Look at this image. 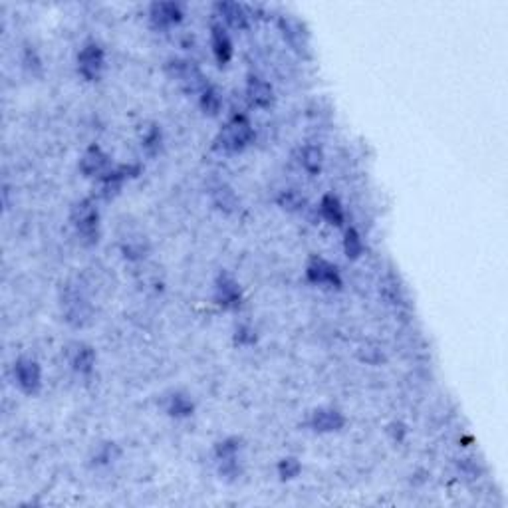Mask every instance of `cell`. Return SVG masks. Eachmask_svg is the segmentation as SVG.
<instances>
[{
    "instance_id": "obj_4",
    "label": "cell",
    "mask_w": 508,
    "mask_h": 508,
    "mask_svg": "<svg viewBox=\"0 0 508 508\" xmlns=\"http://www.w3.org/2000/svg\"><path fill=\"white\" fill-rule=\"evenodd\" d=\"M15 375L20 389L26 393H36L40 388V365L32 359H18L15 363Z\"/></svg>"
},
{
    "instance_id": "obj_5",
    "label": "cell",
    "mask_w": 508,
    "mask_h": 508,
    "mask_svg": "<svg viewBox=\"0 0 508 508\" xmlns=\"http://www.w3.org/2000/svg\"><path fill=\"white\" fill-rule=\"evenodd\" d=\"M171 72H173V78H175L187 91L207 90V86H205V82H203V75H201V72L194 68L191 62H173V64H171Z\"/></svg>"
},
{
    "instance_id": "obj_7",
    "label": "cell",
    "mask_w": 508,
    "mask_h": 508,
    "mask_svg": "<svg viewBox=\"0 0 508 508\" xmlns=\"http://www.w3.org/2000/svg\"><path fill=\"white\" fill-rule=\"evenodd\" d=\"M308 278L318 284H334L340 286V274L336 266H332L324 258H312L308 264Z\"/></svg>"
},
{
    "instance_id": "obj_11",
    "label": "cell",
    "mask_w": 508,
    "mask_h": 508,
    "mask_svg": "<svg viewBox=\"0 0 508 508\" xmlns=\"http://www.w3.org/2000/svg\"><path fill=\"white\" fill-rule=\"evenodd\" d=\"M217 300L224 308H237L240 304V292L237 282L228 276H221L217 282Z\"/></svg>"
},
{
    "instance_id": "obj_12",
    "label": "cell",
    "mask_w": 508,
    "mask_h": 508,
    "mask_svg": "<svg viewBox=\"0 0 508 508\" xmlns=\"http://www.w3.org/2000/svg\"><path fill=\"white\" fill-rule=\"evenodd\" d=\"M217 8L221 10L223 18L233 28L244 30L248 26V15H246V10L240 4H237V2H221Z\"/></svg>"
},
{
    "instance_id": "obj_15",
    "label": "cell",
    "mask_w": 508,
    "mask_h": 508,
    "mask_svg": "<svg viewBox=\"0 0 508 508\" xmlns=\"http://www.w3.org/2000/svg\"><path fill=\"white\" fill-rule=\"evenodd\" d=\"M322 217L328 221V223L336 224V226H340V224L344 223V210L340 207V201L334 197V194H326L324 199H322Z\"/></svg>"
},
{
    "instance_id": "obj_3",
    "label": "cell",
    "mask_w": 508,
    "mask_h": 508,
    "mask_svg": "<svg viewBox=\"0 0 508 508\" xmlns=\"http://www.w3.org/2000/svg\"><path fill=\"white\" fill-rule=\"evenodd\" d=\"M104 68V50L98 44H88L78 56V70L88 82L98 80Z\"/></svg>"
},
{
    "instance_id": "obj_19",
    "label": "cell",
    "mask_w": 508,
    "mask_h": 508,
    "mask_svg": "<svg viewBox=\"0 0 508 508\" xmlns=\"http://www.w3.org/2000/svg\"><path fill=\"white\" fill-rule=\"evenodd\" d=\"M201 104H203V109H205V111L217 114V111H219V105H221V98H219L217 91L207 88V90L203 91V100H201Z\"/></svg>"
},
{
    "instance_id": "obj_14",
    "label": "cell",
    "mask_w": 508,
    "mask_h": 508,
    "mask_svg": "<svg viewBox=\"0 0 508 508\" xmlns=\"http://www.w3.org/2000/svg\"><path fill=\"white\" fill-rule=\"evenodd\" d=\"M280 26L284 30V38L288 40V44L296 50H304L306 48V34L302 30V24L294 18H282L280 20Z\"/></svg>"
},
{
    "instance_id": "obj_10",
    "label": "cell",
    "mask_w": 508,
    "mask_h": 508,
    "mask_svg": "<svg viewBox=\"0 0 508 508\" xmlns=\"http://www.w3.org/2000/svg\"><path fill=\"white\" fill-rule=\"evenodd\" d=\"M246 96L248 102L256 107H269L272 104V88L260 78H251L246 86Z\"/></svg>"
},
{
    "instance_id": "obj_1",
    "label": "cell",
    "mask_w": 508,
    "mask_h": 508,
    "mask_svg": "<svg viewBox=\"0 0 508 508\" xmlns=\"http://www.w3.org/2000/svg\"><path fill=\"white\" fill-rule=\"evenodd\" d=\"M253 125L248 123L246 118H235L233 121H228L223 127V131L219 135L217 143L219 147H223L224 151H239L242 149L244 145L251 143L253 139Z\"/></svg>"
},
{
    "instance_id": "obj_21",
    "label": "cell",
    "mask_w": 508,
    "mask_h": 508,
    "mask_svg": "<svg viewBox=\"0 0 508 508\" xmlns=\"http://www.w3.org/2000/svg\"><path fill=\"white\" fill-rule=\"evenodd\" d=\"M278 471H280V477L282 478L298 477L300 463L296 459H284V461L280 463V466H278Z\"/></svg>"
},
{
    "instance_id": "obj_18",
    "label": "cell",
    "mask_w": 508,
    "mask_h": 508,
    "mask_svg": "<svg viewBox=\"0 0 508 508\" xmlns=\"http://www.w3.org/2000/svg\"><path fill=\"white\" fill-rule=\"evenodd\" d=\"M361 251H363V244H361L359 235L354 228H350L345 233V254H347V258H358Z\"/></svg>"
},
{
    "instance_id": "obj_8",
    "label": "cell",
    "mask_w": 508,
    "mask_h": 508,
    "mask_svg": "<svg viewBox=\"0 0 508 508\" xmlns=\"http://www.w3.org/2000/svg\"><path fill=\"white\" fill-rule=\"evenodd\" d=\"M345 419L336 409H318L312 415V429L318 433H332L344 427Z\"/></svg>"
},
{
    "instance_id": "obj_20",
    "label": "cell",
    "mask_w": 508,
    "mask_h": 508,
    "mask_svg": "<svg viewBox=\"0 0 508 508\" xmlns=\"http://www.w3.org/2000/svg\"><path fill=\"white\" fill-rule=\"evenodd\" d=\"M193 411V405L189 403V399L175 395L171 401V415H189Z\"/></svg>"
},
{
    "instance_id": "obj_22",
    "label": "cell",
    "mask_w": 508,
    "mask_h": 508,
    "mask_svg": "<svg viewBox=\"0 0 508 508\" xmlns=\"http://www.w3.org/2000/svg\"><path fill=\"white\" fill-rule=\"evenodd\" d=\"M302 203H304V201H302L294 191H286V193L282 194V199H280V205H284V209H298Z\"/></svg>"
},
{
    "instance_id": "obj_16",
    "label": "cell",
    "mask_w": 508,
    "mask_h": 508,
    "mask_svg": "<svg viewBox=\"0 0 508 508\" xmlns=\"http://www.w3.org/2000/svg\"><path fill=\"white\" fill-rule=\"evenodd\" d=\"M93 350L88 347V345H82V347H78V352H75L74 356V368L80 372V374H90L91 368H93Z\"/></svg>"
},
{
    "instance_id": "obj_9",
    "label": "cell",
    "mask_w": 508,
    "mask_h": 508,
    "mask_svg": "<svg viewBox=\"0 0 508 508\" xmlns=\"http://www.w3.org/2000/svg\"><path fill=\"white\" fill-rule=\"evenodd\" d=\"M181 16L183 15H181L179 4H175V2H155L151 6V20L159 28H165V26H171V24L179 22Z\"/></svg>"
},
{
    "instance_id": "obj_13",
    "label": "cell",
    "mask_w": 508,
    "mask_h": 508,
    "mask_svg": "<svg viewBox=\"0 0 508 508\" xmlns=\"http://www.w3.org/2000/svg\"><path fill=\"white\" fill-rule=\"evenodd\" d=\"M212 50H215V56H217L221 66L226 64L233 56V42L221 26H212Z\"/></svg>"
},
{
    "instance_id": "obj_17",
    "label": "cell",
    "mask_w": 508,
    "mask_h": 508,
    "mask_svg": "<svg viewBox=\"0 0 508 508\" xmlns=\"http://www.w3.org/2000/svg\"><path fill=\"white\" fill-rule=\"evenodd\" d=\"M302 165L306 167V171L318 173L320 167H322V151L318 149L316 145H308L302 153Z\"/></svg>"
},
{
    "instance_id": "obj_6",
    "label": "cell",
    "mask_w": 508,
    "mask_h": 508,
    "mask_svg": "<svg viewBox=\"0 0 508 508\" xmlns=\"http://www.w3.org/2000/svg\"><path fill=\"white\" fill-rule=\"evenodd\" d=\"M80 169L84 171V175L88 177H107L111 173V163H109V157L105 155L100 147H91L88 153L82 157L80 161Z\"/></svg>"
},
{
    "instance_id": "obj_2",
    "label": "cell",
    "mask_w": 508,
    "mask_h": 508,
    "mask_svg": "<svg viewBox=\"0 0 508 508\" xmlns=\"http://www.w3.org/2000/svg\"><path fill=\"white\" fill-rule=\"evenodd\" d=\"M72 224L88 240H98V209L90 201H82L72 209Z\"/></svg>"
}]
</instances>
